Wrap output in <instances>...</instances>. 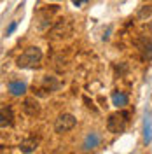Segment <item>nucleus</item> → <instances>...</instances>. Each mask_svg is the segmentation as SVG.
<instances>
[{
  "instance_id": "obj_1",
  "label": "nucleus",
  "mask_w": 152,
  "mask_h": 154,
  "mask_svg": "<svg viewBox=\"0 0 152 154\" xmlns=\"http://www.w3.org/2000/svg\"><path fill=\"white\" fill-rule=\"evenodd\" d=\"M42 61V51L35 46L25 49L21 53V56L18 58V67L19 68H35L40 65Z\"/></svg>"
},
{
  "instance_id": "obj_2",
  "label": "nucleus",
  "mask_w": 152,
  "mask_h": 154,
  "mask_svg": "<svg viewBox=\"0 0 152 154\" xmlns=\"http://www.w3.org/2000/svg\"><path fill=\"white\" fill-rule=\"evenodd\" d=\"M128 117H129V112H126V110L110 114L107 119V130L110 133H123L124 128H126V123H128Z\"/></svg>"
},
{
  "instance_id": "obj_3",
  "label": "nucleus",
  "mask_w": 152,
  "mask_h": 154,
  "mask_svg": "<svg viewBox=\"0 0 152 154\" xmlns=\"http://www.w3.org/2000/svg\"><path fill=\"white\" fill-rule=\"evenodd\" d=\"M74 33V26L68 19H59L53 28L49 30V37L53 38H68Z\"/></svg>"
},
{
  "instance_id": "obj_4",
  "label": "nucleus",
  "mask_w": 152,
  "mask_h": 154,
  "mask_svg": "<svg viewBox=\"0 0 152 154\" xmlns=\"http://www.w3.org/2000/svg\"><path fill=\"white\" fill-rule=\"evenodd\" d=\"M77 125V119L72 114H61L58 116L56 123H54V131L56 133H67L70 130H74Z\"/></svg>"
},
{
  "instance_id": "obj_5",
  "label": "nucleus",
  "mask_w": 152,
  "mask_h": 154,
  "mask_svg": "<svg viewBox=\"0 0 152 154\" xmlns=\"http://www.w3.org/2000/svg\"><path fill=\"white\" fill-rule=\"evenodd\" d=\"M138 49H140V56L143 61L152 60V38L150 37H142L138 40Z\"/></svg>"
},
{
  "instance_id": "obj_6",
  "label": "nucleus",
  "mask_w": 152,
  "mask_h": 154,
  "mask_svg": "<svg viewBox=\"0 0 152 154\" xmlns=\"http://www.w3.org/2000/svg\"><path fill=\"white\" fill-rule=\"evenodd\" d=\"M14 123V112H12V107L11 105H2L0 107V126L2 128H7Z\"/></svg>"
},
{
  "instance_id": "obj_7",
  "label": "nucleus",
  "mask_w": 152,
  "mask_h": 154,
  "mask_svg": "<svg viewBox=\"0 0 152 154\" xmlns=\"http://www.w3.org/2000/svg\"><path fill=\"white\" fill-rule=\"evenodd\" d=\"M23 112L30 117H35V116L40 114V105L35 98H25L23 102Z\"/></svg>"
},
{
  "instance_id": "obj_8",
  "label": "nucleus",
  "mask_w": 152,
  "mask_h": 154,
  "mask_svg": "<svg viewBox=\"0 0 152 154\" xmlns=\"http://www.w3.org/2000/svg\"><path fill=\"white\" fill-rule=\"evenodd\" d=\"M7 91L12 96H21L26 93V84L21 82V81H11L9 84H7Z\"/></svg>"
},
{
  "instance_id": "obj_9",
  "label": "nucleus",
  "mask_w": 152,
  "mask_h": 154,
  "mask_svg": "<svg viewBox=\"0 0 152 154\" xmlns=\"http://www.w3.org/2000/svg\"><path fill=\"white\" fill-rule=\"evenodd\" d=\"M42 88H44L46 91H49V93H54V91H58V89L61 88V82L58 81L56 77L46 75L44 77V81H42Z\"/></svg>"
},
{
  "instance_id": "obj_10",
  "label": "nucleus",
  "mask_w": 152,
  "mask_h": 154,
  "mask_svg": "<svg viewBox=\"0 0 152 154\" xmlns=\"http://www.w3.org/2000/svg\"><path fill=\"white\" fill-rule=\"evenodd\" d=\"M37 147H38V138L28 137V138H25V140L19 144V151H21V152H33Z\"/></svg>"
},
{
  "instance_id": "obj_11",
  "label": "nucleus",
  "mask_w": 152,
  "mask_h": 154,
  "mask_svg": "<svg viewBox=\"0 0 152 154\" xmlns=\"http://www.w3.org/2000/svg\"><path fill=\"white\" fill-rule=\"evenodd\" d=\"M100 142H102V138H100L98 133H95V131L89 133L84 140V151H93V149H96L100 145Z\"/></svg>"
},
{
  "instance_id": "obj_12",
  "label": "nucleus",
  "mask_w": 152,
  "mask_h": 154,
  "mask_svg": "<svg viewBox=\"0 0 152 154\" xmlns=\"http://www.w3.org/2000/svg\"><path fill=\"white\" fill-rule=\"evenodd\" d=\"M112 103L115 107H119V109L124 105H128V95L123 93V91H114L112 93Z\"/></svg>"
},
{
  "instance_id": "obj_13",
  "label": "nucleus",
  "mask_w": 152,
  "mask_h": 154,
  "mask_svg": "<svg viewBox=\"0 0 152 154\" xmlns=\"http://www.w3.org/2000/svg\"><path fill=\"white\" fill-rule=\"evenodd\" d=\"M143 138H145L147 144H150V140H152V119L149 116L143 121Z\"/></svg>"
},
{
  "instance_id": "obj_14",
  "label": "nucleus",
  "mask_w": 152,
  "mask_h": 154,
  "mask_svg": "<svg viewBox=\"0 0 152 154\" xmlns=\"http://www.w3.org/2000/svg\"><path fill=\"white\" fill-rule=\"evenodd\" d=\"M152 16V5H143V7H140V11L136 12V18L138 19H147Z\"/></svg>"
},
{
  "instance_id": "obj_15",
  "label": "nucleus",
  "mask_w": 152,
  "mask_h": 154,
  "mask_svg": "<svg viewBox=\"0 0 152 154\" xmlns=\"http://www.w3.org/2000/svg\"><path fill=\"white\" fill-rule=\"evenodd\" d=\"M115 72H117V74H119V75H124V74H126V72H128V65H126V63H119V65H115Z\"/></svg>"
},
{
  "instance_id": "obj_16",
  "label": "nucleus",
  "mask_w": 152,
  "mask_h": 154,
  "mask_svg": "<svg viewBox=\"0 0 152 154\" xmlns=\"http://www.w3.org/2000/svg\"><path fill=\"white\" fill-rule=\"evenodd\" d=\"M16 26H18V23H16V21H12V23H11V25H9V28L5 30V35H7V37H9L11 33H12V32H14V30H16Z\"/></svg>"
},
{
  "instance_id": "obj_17",
  "label": "nucleus",
  "mask_w": 152,
  "mask_h": 154,
  "mask_svg": "<svg viewBox=\"0 0 152 154\" xmlns=\"http://www.w3.org/2000/svg\"><path fill=\"white\" fill-rule=\"evenodd\" d=\"M89 0H72V4L75 5V7H82V5H86Z\"/></svg>"
}]
</instances>
